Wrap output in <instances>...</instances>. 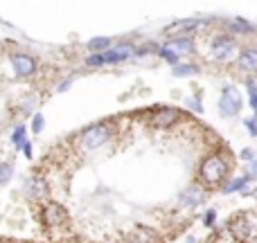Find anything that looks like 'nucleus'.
<instances>
[{
  "mask_svg": "<svg viewBox=\"0 0 257 243\" xmlns=\"http://www.w3.org/2000/svg\"><path fill=\"white\" fill-rule=\"evenodd\" d=\"M23 196L32 203H45L50 196V182L41 171H34L23 180Z\"/></svg>",
  "mask_w": 257,
  "mask_h": 243,
  "instance_id": "nucleus-4",
  "label": "nucleus"
},
{
  "mask_svg": "<svg viewBox=\"0 0 257 243\" xmlns=\"http://www.w3.org/2000/svg\"><path fill=\"white\" fill-rule=\"evenodd\" d=\"M14 178V164L12 162H0V187L7 185Z\"/></svg>",
  "mask_w": 257,
  "mask_h": 243,
  "instance_id": "nucleus-22",
  "label": "nucleus"
},
{
  "mask_svg": "<svg viewBox=\"0 0 257 243\" xmlns=\"http://www.w3.org/2000/svg\"><path fill=\"white\" fill-rule=\"evenodd\" d=\"M9 66L18 79H30L39 70V61L27 52H9Z\"/></svg>",
  "mask_w": 257,
  "mask_h": 243,
  "instance_id": "nucleus-9",
  "label": "nucleus"
},
{
  "mask_svg": "<svg viewBox=\"0 0 257 243\" xmlns=\"http://www.w3.org/2000/svg\"><path fill=\"white\" fill-rule=\"evenodd\" d=\"M228 173H230V160H228L226 151H214V153L205 155L199 164V171L196 178L203 187L214 189V187H223L228 180Z\"/></svg>",
  "mask_w": 257,
  "mask_h": 243,
  "instance_id": "nucleus-1",
  "label": "nucleus"
},
{
  "mask_svg": "<svg viewBox=\"0 0 257 243\" xmlns=\"http://www.w3.org/2000/svg\"><path fill=\"white\" fill-rule=\"evenodd\" d=\"M21 151H23V155H25L27 160H32V158H34V149H32V142H30V140L25 142V146H23Z\"/></svg>",
  "mask_w": 257,
  "mask_h": 243,
  "instance_id": "nucleus-29",
  "label": "nucleus"
},
{
  "mask_svg": "<svg viewBox=\"0 0 257 243\" xmlns=\"http://www.w3.org/2000/svg\"><path fill=\"white\" fill-rule=\"evenodd\" d=\"M36 106H39V95H34V93H25L16 102V111L21 113V115H34Z\"/></svg>",
  "mask_w": 257,
  "mask_h": 243,
  "instance_id": "nucleus-15",
  "label": "nucleus"
},
{
  "mask_svg": "<svg viewBox=\"0 0 257 243\" xmlns=\"http://www.w3.org/2000/svg\"><path fill=\"white\" fill-rule=\"evenodd\" d=\"M172 75L176 77V79L194 77V75H199V66H196V63H178V66H174Z\"/></svg>",
  "mask_w": 257,
  "mask_h": 243,
  "instance_id": "nucleus-18",
  "label": "nucleus"
},
{
  "mask_svg": "<svg viewBox=\"0 0 257 243\" xmlns=\"http://www.w3.org/2000/svg\"><path fill=\"white\" fill-rule=\"evenodd\" d=\"M43 128H45V117L41 115V113H34L32 122H30V131L34 133V135H39V133H43Z\"/></svg>",
  "mask_w": 257,
  "mask_h": 243,
  "instance_id": "nucleus-23",
  "label": "nucleus"
},
{
  "mask_svg": "<svg viewBox=\"0 0 257 243\" xmlns=\"http://www.w3.org/2000/svg\"><path fill=\"white\" fill-rule=\"evenodd\" d=\"M250 180L248 176H239V178H230V180H226V185L221 187L223 194H244L246 189H248Z\"/></svg>",
  "mask_w": 257,
  "mask_h": 243,
  "instance_id": "nucleus-16",
  "label": "nucleus"
},
{
  "mask_svg": "<svg viewBox=\"0 0 257 243\" xmlns=\"http://www.w3.org/2000/svg\"><path fill=\"white\" fill-rule=\"evenodd\" d=\"M181 117H183L181 108L160 106V108H156V111L149 113V120H147V124H149L151 128H172V126H176V124L181 122Z\"/></svg>",
  "mask_w": 257,
  "mask_h": 243,
  "instance_id": "nucleus-10",
  "label": "nucleus"
},
{
  "mask_svg": "<svg viewBox=\"0 0 257 243\" xmlns=\"http://www.w3.org/2000/svg\"><path fill=\"white\" fill-rule=\"evenodd\" d=\"M72 86V79H66V81H61V84L57 86V93H66L68 88H70Z\"/></svg>",
  "mask_w": 257,
  "mask_h": 243,
  "instance_id": "nucleus-30",
  "label": "nucleus"
},
{
  "mask_svg": "<svg viewBox=\"0 0 257 243\" xmlns=\"http://www.w3.org/2000/svg\"><path fill=\"white\" fill-rule=\"evenodd\" d=\"M185 106L190 108L192 113L201 115V113H203V99H201V93H196V95H187V97H185Z\"/></svg>",
  "mask_w": 257,
  "mask_h": 243,
  "instance_id": "nucleus-20",
  "label": "nucleus"
},
{
  "mask_svg": "<svg viewBox=\"0 0 257 243\" xmlns=\"http://www.w3.org/2000/svg\"><path fill=\"white\" fill-rule=\"evenodd\" d=\"M235 57H239V45H237V41L232 36L219 34L217 39H212V43H210V59L212 61L228 63Z\"/></svg>",
  "mask_w": 257,
  "mask_h": 243,
  "instance_id": "nucleus-6",
  "label": "nucleus"
},
{
  "mask_svg": "<svg viewBox=\"0 0 257 243\" xmlns=\"http://www.w3.org/2000/svg\"><path fill=\"white\" fill-rule=\"evenodd\" d=\"M244 126H246V131H248L250 135L257 137V117H248V120H244Z\"/></svg>",
  "mask_w": 257,
  "mask_h": 243,
  "instance_id": "nucleus-26",
  "label": "nucleus"
},
{
  "mask_svg": "<svg viewBox=\"0 0 257 243\" xmlns=\"http://www.w3.org/2000/svg\"><path fill=\"white\" fill-rule=\"evenodd\" d=\"M113 137V126L106 122L99 124H90V126L81 128L75 137V146L81 151V153H93V151L102 149L111 142Z\"/></svg>",
  "mask_w": 257,
  "mask_h": 243,
  "instance_id": "nucleus-2",
  "label": "nucleus"
},
{
  "mask_svg": "<svg viewBox=\"0 0 257 243\" xmlns=\"http://www.w3.org/2000/svg\"><path fill=\"white\" fill-rule=\"evenodd\" d=\"M210 21H203V18H181V21L172 23L167 27V34H192L196 27H205Z\"/></svg>",
  "mask_w": 257,
  "mask_h": 243,
  "instance_id": "nucleus-12",
  "label": "nucleus"
},
{
  "mask_svg": "<svg viewBox=\"0 0 257 243\" xmlns=\"http://www.w3.org/2000/svg\"><path fill=\"white\" fill-rule=\"evenodd\" d=\"M66 243H84V241H66Z\"/></svg>",
  "mask_w": 257,
  "mask_h": 243,
  "instance_id": "nucleus-31",
  "label": "nucleus"
},
{
  "mask_svg": "<svg viewBox=\"0 0 257 243\" xmlns=\"http://www.w3.org/2000/svg\"><path fill=\"white\" fill-rule=\"evenodd\" d=\"M203 225H205V227H214V225H217V212H214V209H205V214H203Z\"/></svg>",
  "mask_w": 257,
  "mask_h": 243,
  "instance_id": "nucleus-25",
  "label": "nucleus"
},
{
  "mask_svg": "<svg viewBox=\"0 0 257 243\" xmlns=\"http://www.w3.org/2000/svg\"><path fill=\"white\" fill-rule=\"evenodd\" d=\"M237 70L244 75H257V48H246L237 57Z\"/></svg>",
  "mask_w": 257,
  "mask_h": 243,
  "instance_id": "nucleus-13",
  "label": "nucleus"
},
{
  "mask_svg": "<svg viewBox=\"0 0 257 243\" xmlns=\"http://www.w3.org/2000/svg\"><path fill=\"white\" fill-rule=\"evenodd\" d=\"M126 243H160V236L149 227H133L126 234Z\"/></svg>",
  "mask_w": 257,
  "mask_h": 243,
  "instance_id": "nucleus-14",
  "label": "nucleus"
},
{
  "mask_svg": "<svg viewBox=\"0 0 257 243\" xmlns=\"http://www.w3.org/2000/svg\"><path fill=\"white\" fill-rule=\"evenodd\" d=\"M244 108V99L241 93L235 86H223L221 95H219V115L221 117H237Z\"/></svg>",
  "mask_w": 257,
  "mask_h": 243,
  "instance_id": "nucleus-8",
  "label": "nucleus"
},
{
  "mask_svg": "<svg viewBox=\"0 0 257 243\" xmlns=\"http://www.w3.org/2000/svg\"><path fill=\"white\" fill-rule=\"evenodd\" d=\"M246 176H248L250 182L257 180V158L253 160V162H248V167H246Z\"/></svg>",
  "mask_w": 257,
  "mask_h": 243,
  "instance_id": "nucleus-27",
  "label": "nucleus"
},
{
  "mask_svg": "<svg viewBox=\"0 0 257 243\" xmlns=\"http://www.w3.org/2000/svg\"><path fill=\"white\" fill-rule=\"evenodd\" d=\"M86 48L93 54H102V52H106L108 48H113V41L108 39V36H95V39H90L88 43H86Z\"/></svg>",
  "mask_w": 257,
  "mask_h": 243,
  "instance_id": "nucleus-17",
  "label": "nucleus"
},
{
  "mask_svg": "<svg viewBox=\"0 0 257 243\" xmlns=\"http://www.w3.org/2000/svg\"><path fill=\"white\" fill-rule=\"evenodd\" d=\"M246 88H248V106L253 108V113L257 117V86H255V81H246Z\"/></svg>",
  "mask_w": 257,
  "mask_h": 243,
  "instance_id": "nucleus-24",
  "label": "nucleus"
},
{
  "mask_svg": "<svg viewBox=\"0 0 257 243\" xmlns=\"http://www.w3.org/2000/svg\"><path fill=\"white\" fill-rule=\"evenodd\" d=\"M196 52V43L192 36H172L167 43H163L158 48V57L165 59L172 66H178L183 57H190Z\"/></svg>",
  "mask_w": 257,
  "mask_h": 243,
  "instance_id": "nucleus-3",
  "label": "nucleus"
},
{
  "mask_svg": "<svg viewBox=\"0 0 257 243\" xmlns=\"http://www.w3.org/2000/svg\"><path fill=\"white\" fill-rule=\"evenodd\" d=\"M25 142H27L25 124H16V126H14V131H12V144L16 146V151H18V149H23V146H25Z\"/></svg>",
  "mask_w": 257,
  "mask_h": 243,
  "instance_id": "nucleus-19",
  "label": "nucleus"
},
{
  "mask_svg": "<svg viewBox=\"0 0 257 243\" xmlns=\"http://www.w3.org/2000/svg\"><path fill=\"white\" fill-rule=\"evenodd\" d=\"M239 158L244 160V162H253V160L257 158V155H255V151H253V149H250V146H248V149H241Z\"/></svg>",
  "mask_w": 257,
  "mask_h": 243,
  "instance_id": "nucleus-28",
  "label": "nucleus"
},
{
  "mask_svg": "<svg viewBox=\"0 0 257 243\" xmlns=\"http://www.w3.org/2000/svg\"><path fill=\"white\" fill-rule=\"evenodd\" d=\"M228 27H230L232 32H237V34H250L253 32V25L246 21H241V18H235V21L228 23Z\"/></svg>",
  "mask_w": 257,
  "mask_h": 243,
  "instance_id": "nucleus-21",
  "label": "nucleus"
},
{
  "mask_svg": "<svg viewBox=\"0 0 257 243\" xmlns=\"http://www.w3.org/2000/svg\"><path fill=\"white\" fill-rule=\"evenodd\" d=\"M228 232L235 241L239 243H255L257 241V225L250 221L246 214H237L228 223Z\"/></svg>",
  "mask_w": 257,
  "mask_h": 243,
  "instance_id": "nucleus-7",
  "label": "nucleus"
},
{
  "mask_svg": "<svg viewBox=\"0 0 257 243\" xmlns=\"http://www.w3.org/2000/svg\"><path fill=\"white\" fill-rule=\"evenodd\" d=\"M68 209L57 200H45L41 207V223L45 230H61L63 225H68Z\"/></svg>",
  "mask_w": 257,
  "mask_h": 243,
  "instance_id": "nucleus-5",
  "label": "nucleus"
},
{
  "mask_svg": "<svg viewBox=\"0 0 257 243\" xmlns=\"http://www.w3.org/2000/svg\"><path fill=\"white\" fill-rule=\"evenodd\" d=\"M205 198V191L201 185H190L187 189H183L181 194H178V205H181L183 209H192L196 207V205H201Z\"/></svg>",
  "mask_w": 257,
  "mask_h": 243,
  "instance_id": "nucleus-11",
  "label": "nucleus"
}]
</instances>
